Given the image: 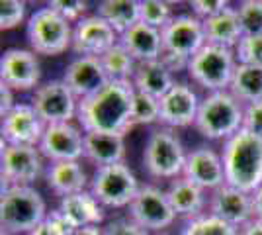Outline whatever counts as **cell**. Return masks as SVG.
<instances>
[{
	"label": "cell",
	"instance_id": "1",
	"mask_svg": "<svg viewBox=\"0 0 262 235\" xmlns=\"http://www.w3.org/2000/svg\"><path fill=\"white\" fill-rule=\"evenodd\" d=\"M135 87L131 80H110L96 94L78 100L77 122L84 134L127 135Z\"/></svg>",
	"mask_w": 262,
	"mask_h": 235
},
{
	"label": "cell",
	"instance_id": "2",
	"mask_svg": "<svg viewBox=\"0 0 262 235\" xmlns=\"http://www.w3.org/2000/svg\"><path fill=\"white\" fill-rule=\"evenodd\" d=\"M221 159L227 184L249 194L262 186V137L241 130L223 141Z\"/></svg>",
	"mask_w": 262,
	"mask_h": 235
},
{
	"label": "cell",
	"instance_id": "3",
	"mask_svg": "<svg viewBox=\"0 0 262 235\" xmlns=\"http://www.w3.org/2000/svg\"><path fill=\"white\" fill-rule=\"evenodd\" d=\"M245 104L239 102L229 90L206 94L196 116V132L209 141H227L243 130Z\"/></svg>",
	"mask_w": 262,
	"mask_h": 235
},
{
	"label": "cell",
	"instance_id": "4",
	"mask_svg": "<svg viewBox=\"0 0 262 235\" xmlns=\"http://www.w3.org/2000/svg\"><path fill=\"white\" fill-rule=\"evenodd\" d=\"M43 196L33 186H2L0 227L10 235L32 233L47 216Z\"/></svg>",
	"mask_w": 262,
	"mask_h": 235
},
{
	"label": "cell",
	"instance_id": "5",
	"mask_svg": "<svg viewBox=\"0 0 262 235\" xmlns=\"http://www.w3.org/2000/svg\"><path fill=\"white\" fill-rule=\"evenodd\" d=\"M188 151L174 130L155 127L143 147V167L151 179L174 180L184 175Z\"/></svg>",
	"mask_w": 262,
	"mask_h": 235
},
{
	"label": "cell",
	"instance_id": "6",
	"mask_svg": "<svg viewBox=\"0 0 262 235\" xmlns=\"http://www.w3.org/2000/svg\"><path fill=\"white\" fill-rule=\"evenodd\" d=\"M73 24L53 8H37L26 24V37L35 55L59 57L73 47Z\"/></svg>",
	"mask_w": 262,
	"mask_h": 235
},
{
	"label": "cell",
	"instance_id": "7",
	"mask_svg": "<svg viewBox=\"0 0 262 235\" xmlns=\"http://www.w3.org/2000/svg\"><path fill=\"white\" fill-rule=\"evenodd\" d=\"M235 49L221 45L206 44L188 63V77L206 92L229 90L235 69H237Z\"/></svg>",
	"mask_w": 262,
	"mask_h": 235
},
{
	"label": "cell",
	"instance_id": "8",
	"mask_svg": "<svg viewBox=\"0 0 262 235\" xmlns=\"http://www.w3.org/2000/svg\"><path fill=\"white\" fill-rule=\"evenodd\" d=\"M141 188L137 175L125 163L110 165V167H100L94 170L90 179V188L88 190L94 194V198L104 206V208H127L137 192Z\"/></svg>",
	"mask_w": 262,
	"mask_h": 235
},
{
	"label": "cell",
	"instance_id": "9",
	"mask_svg": "<svg viewBox=\"0 0 262 235\" xmlns=\"http://www.w3.org/2000/svg\"><path fill=\"white\" fill-rule=\"evenodd\" d=\"M43 155L37 147L10 145L2 141L0 177L2 186H32L45 175Z\"/></svg>",
	"mask_w": 262,
	"mask_h": 235
},
{
	"label": "cell",
	"instance_id": "10",
	"mask_svg": "<svg viewBox=\"0 0 262 235\" xmlns=\"http://www.w3.org/2000/svg\"><path fill=\"white\" fill-rule=\"evenodd\" d=\"M127 218L141 225L145 231H164L174 224L176 213L168 202L166 190L153 184H143L137 196L127 206Z\"/></svg>",
	"mask_w": 262,
	"mask_h": 235
},
{
	"label": "cell",
	"instance_id": "11",
	"mask_svg": "<svg viewBox=\"0 0 262 235\" xmlns=\"http://www.w3.org/2000/svg\"><path fill=\"white\" fill-rule=\"evenodd\" d=\"M32 106L37 116L45 122V125L67 123L77 118L78 98L67 87L63 78H53V80L41 82L33 90Z\"/></svg>",
	"mask_w": 262,
	"mask_h": 235
},
{
	"label": "cell",
	"instance_id": "12",
	"mask_svg": "<svg viewBox=\"0 0 262 235\" xmlns=\"http://www.w3.org/2000/svg\"><path fill=\"white\" fill-rule=\"evenodd\" d=\"M161 35H163V55L178 57L188 63L208 44L204 34V24L194 14L174 16V20L161 30Z\"/></svg>",
	"mask_w": 262,
	"mask_h": 235
},
{
	"label": "cell",
	"instance_id": "13",
	"mask_svg": "<svg viewBox=\"0 0 262 235\" xmlns=\"http://www.w3.org/2000/svg\"><path fill=\"white\" fill-rule=\"evenodd\" d=\"M0 82L16 92H30L41 84L39 55L32 49L12 47L0 57Z\"/></svg>",
	"mask_w": 262,
	"mask_h": 235
},
{
	"label": "cell",
	"instance_id": "14",
	"mask_svg": "<svg viewBox=\"0 0 262 235\" xmlns=\"http://www.w3.org/2000/svg\"><path fill=\"white\" fill-rule=\"evenodd\" d=\"M37 149L51 163L80 161L84 157V132L78 123H51L43 132Z\"/></svg>",
	"mask_w": 262,
	"mask_h": 235
},
{
	"label": "cell",
	"instance_id": "15",
	"mask_svg": "<svg viewBox=\"0 0 262 235\" xmlns=\"http://www.w3.org/2000/svg\"><path fill=\"white\" fill-rule=\"evenodd\" d=\"M121 35L102 20L98 14H90L73 28V51L77 57H102L114 45L120 44Z\"/></svg>",
	"mask_w": 262,
	"mask_h": 235
},
{
	"label": "cell",
	"instance_id": "16",
	"mask_svg": "<svg viewBox=\"0 0 262 235\" xmlns=\"http://www.w3.org/2000/svg\"><path fill=\"white\" fill-rule=\"evenodd\" d=\"M45 122L37 116L32 104L18 102L6 116H2L0 135L4 143L10 145L37 147L45 132Z\"/></svg>",
	"mask_w": 262,
	"mask_h": 235
},
{
	"label": "cell",
	"instance_id": "17",
	"mask_svg": "<svg viewBox=\"0 0 262 235\" xmlns=\"http://www.w3.org/2000/svg\"><path fill=\"white\" fill-rule=\"evenodd\" d=\"M202 98L188 82H178L161 98L159 125L168 130H184L196 123L198 108Z\"/></svg>",
	"mask_w": 262,
	"mask_h": 235
},
{
	"label": "cell",
	"instance_id": "18",
	"mask_svg": "<svg viewBox=\"0 0 262 235\" xmlns=\"http://www.w3.org/2000/svg\"><path fill=\"white\" fill-rule=\"evenodd\" d=\"M208 208L211 216L227 222V224L237 227V229L254 218L252 194L239 190V188L231 186L227 182L223 186H219L217 190L211 192Z\"/></svg>",
	"mask_w": 262,
	"mask_h": 235
},
{
	"label": "cell",
	"instance_id": "19",
	"mask_svg": "<svg viewBox=\"0 0 262 235\" xmlns=\"http://www.w3.org/2000/svg\"><path fill=\"white\" fill-rule=\"evenodd\" d=\"M184 177L204 190H217L225 184V168L221 153L206 145H200L188 153Z\"/></svg>",
	"mask_w": 262,
	"mask_h": 235
},
{
	"label": "cell",
	"instance_id": "20",
	"mask_svg": "<svg viewBox=\"0 0 262 235\" xmlns=\"http://www.w3.org/2000/svg\"><path fill=\"white\" fill-rule=\"evenodd\" d=\"M63 80L78 100L96 94L110 82L100 57H75L65 67Z\"/></svg>",
	"mask_w": 262,
	"mask_h": 235
},
{
	"label": "cell",
	"instance_id": "21",
	"mask_svg": "<svg viewBox=\"0 0 262 235\" xmlns=\"http://www.w3.org/2000/svg\"><path fill=\"white\" fill-rule=\"evenodd\" d=\"M57 210L65 216L67 222L73 225V229L100 225L106 220L104 206L94 198V194L90 190H82L61 198Z\"/></svg>",
	"mask_w": 262,
	"mask_h": 235
},
{
	"label": "cell",
	"instance_id": "22",
	"mask_svg": "<svg viewBox=\"0 0 262 235\" xmlns=\"http://www.w3.org/2000/svg\"><path fill=\"white\" fill-rule=\"evenodd\" d=\"M166 196H168V202L176 216L184 218L188 222L204 216L206 204H209L206 198V190L194 184L192 180H188L184 175L170 180V184L166 188Z\"/></svg>",
	"mask_w": 262,
	"mask_h": 235
},
{
	"label": "cell",
	"instance_id": "23",
	"mask_svg": "<svg viewBox=\"0 0 262 235\" xmlns=\"http://www.w3.org/2000/svg\"><path fill=\"white\" fill-rule=\"evenodd\" d=\"M45 182H47L49 190L61 198L86 190V186H90V179H88L84 167L80 165V161L51 163L45 170Z\"/></svg>",
	"mask_w": 262,
	"mask_h": 235
},
{
	"label": "cell",
	"instance_id": "24",
	"mask_svg": "<svg viewBox=\"0 0 262 235\" xmlns=\"http://www.w3.org/2000/svg\"><path fill=\"white\" fill-rule=\"evenodd\" d=\"M120 44L129 51V55L137 63L157 61L163 55V35L161 30L151 28L147 24H135L125 34H121Z\"/></svg>",
	"mask_w": 262,
	"mask_h": 235
},
{
	"label": "cell",
	"instance_id": "25",
	"mask_svg": "<svg viewBox=\"0 0 262 235\" xmlns=\"http://www.w3.org/2000/svg\"><path fill=\"white\" fill-rule=\"evenodd\" d=\"M84 159L96 168L125 163V135L84 134Z\"/></svg>",
	"mask_w": 262,
	"mask_h": 235
},
{
	"label": "cell",
	"instance_id": "26",
	"mask_svg": "<svg viewBox=\"0 0 262 235\" xmlns=\"http://www.w3.org/2000/svg\"><path fill=\"white\" fill-rule=\"evenodd\" d=\"M131 82H133L137 92L155 96L159 100L176 84L174 73L166 67L161 59L137 63V69H135V75L131 78Z\"/></svg>",
	"mask_w": 262,
	"mask_h": 235
},
{
	"label": "cell",
	"instance_id": "27",
	"mask_svg": "<svg viewBox=\"0 0 262 235\" xmlns=\"http://www.w3.org/2000/svg\"><path fill=\"white\" fill-rule=\"evenodd\" d=\"M202 24H204V34H206L208 44L235 49L237 44L243 39V35H245L235 6H227L223 12H219L217 16L204 20Z\"/></svg>",
	"mask_w": 262,
	"mask_h": 235
},
{
	"label": "cell",
	"instance_id": "28",
	"mask_svg": "<svg viewBox=\"0 0 262 235\" xmlns=\"http://www.w3.org/2000/svg\"><path fill=\"white\" fill-rule=\"evenodd\" d=\"M96 14L120 35L141 22L139 0H102L96 8Z\"/></svg>",
	"mask_w": 262,
	"mask_h": 235
},
{
	"label": "cell",
	"instance_id": "29",
	"mask_svg": "<svg viewBox=\"0 0 262 235\" xmlns=\"http://www.w3.org/2000/svg\"><path fill=\"white\" fill-rule=\"evenodd\" d=\"M229 92L243 104L262 100V69L251 65H237Z\"/></svg>",
	"mask_w": 262,
	"mask_h": 235
},
{
	"label": "cell",
	"instance_id": "30",
	"mask_svg": "<svg viewBox=\"0 0 262 235\" xmlns=\"http://www.w3.org/2000/svg\"><path fill=\"white\" fill-rule=\"evenodd\" d=\"M100 61L110 80H131L137 69V61L121 44L114 45L108 53L100 57Z\"/></svg>",
	"mask_w": 262,
	"mask_h": 235
},
{
	"label": "cell",
	"instance_id": "31",
	"mask_svg": "<svg viewBox=\"0 0 262 235\" xmlns=\"http://www.w3.org/2000/svg\"><path fill=\"white\" fill-rule=\"evenodd\" d=\"M159 118H161V100L135 90L133 110H131L133 127L135 125H155V123H159Z\"/></svg>",
	"mask_w": 262,
	"mask_h": 235
},
{
	"label": "cell",
	"instance_id": "32",
	"mask_svg": "<svg viewBox=\"0 0 262 235\" xmlns=\"http://www.w3.org/2000/svg\"><path fill=\"white\" fill-rule=\"evenodd\" d=\"M182 235H239V229L208 212L190 220L182 229Z\"/></svg>",
	"mask_w": 262,
	"mask_h": 235
},
{
	"label": "cell",
	"instance_id": "33",
	"mask_svg": "<svg viewBox=\"0 0 262 235\" xmlns=\"http://www.w3.org/2000/svg\"><path fill=\"white\" fill-rule=\"evenodd\" d=\"M141 6V22L163 30L168 24L174 20V12H172V4L164 2V0H139Z\"/></svg>",
	"mask_w": 262,
	"mask_h": 235
},
{
	"label": "cell",
	"instance_id": "34",
	"mask_svg": "<svg viewBox=\"0 0 262 235\" xmlns=\"http://www.w3.org/2000/svg\"><path fill=\"white\" fill-rule=\"evenodd\" d=\"M245 35L262 34V0H241L235 6Z\"/></svg>",
	"mask_w": 262,
	"mask_h": 235
},
{
	"label": "cell",
	"instance_id": "35",
	"mask_svg": "<svg viewBox=\"0 0 262 235\" xmlns=\"http://www.w3.org/2000/svg\"><path fill=\"white\" fill-rule=\"evenodd\" d=\"M235 57L239 65H251L262 69V34L260 35H243L237 47Z\"/></svg>",
	"mask_w": 262,
	"mask_h": 235
},
{
	"label": "cell",
	"instance_id": "36",
	"mask_svg": "<svg viewBox=\"0 0 262 235\" xmlns=\"http://www.w3.org/2000/svg\"><path fill=\"white\" fill-rule=\"evenodd\" d=\"M28 14V4L24 0H2L0 2V30L10 32L20 28Z\"/></svg>",
	"mask_w": 262,
	"mask_h": 235
},
{
	"label": "cell",
	"instance_id": "37",
	"mask_svg": "<svg viewBox=\"0 0 262 235\" xmlns=\"http://www.w3.org/2000/svg\"><path fill=\"white\" fill-rule=\"evenodd\" d=\"M47 6L53 8L57 14H61L67 22H71L73 26L90 16L86 0H51V2H47Z\"/></svg>",
	"mask_w": 262,
	"mask_h": 235
},
{
	"label": "cell",
	"instance_id": "38",
	"mask_svg": "<svg viewBox=\"0 0 262 235\" xmlns=\"http://www.w3.org/2000/svg\"><path fill=\"white\" fill-rule=\"evenodd\" d=\"M73 225L67 222V218L59 210H51L45 216V220L28 235H73Z\"/></svg>",
	"mask_w": 262,
	"mask_h": 235
},
{
	"label": "cell",
	"instance_id": "39",
	"mask_svg": "<svg viewBox=\"0 0 262 235\" xmlns=\"http://www.w3.org/2000/svg\"><path fill=\"white\" fill-rule=\"evenodd\" d=\"M188 6L198 20L204 22V20L217 16L219 12H223L231 4L227 0H192V2H188Z\"/></svg>",
	"mask_w": 262,
	"mask_h": 235
},
{
	"label": "cell",
	"instance_id": "40",
	"mask_svg": "<svg viewBox=\"0 0 262 235\" xmlns=\"http://www.w3.org/2000/svg\"><path fill=\"white\" fill-rule=\"evenodd\" d=\"M104 235H149V231H145L141 225H137L133 220L125 216V218L112 220L104 227Z\"/></svg>",
	"mask_w": 262,
	"mask_h": 235
},
{
	"label": "cell",
	"instance_id": "41",
	"mask_svg": "<svg viewBox=\"0 0 262 235\" xmlns=\"http://www.w3.org/2000/svg\"><path fill=\"white\" fill-rule=\"evenodd\" d=\"M243 130L262 137V100L245 104V118H243Z\"/></svg>",
	"mask_w": 262,
	"mask_h": 235
},
{
	"label": "cell",
	"instance_id": "42",
	"mask_svg": "<svg viewBox=\"0 0 262 235\" xmlns=\"http://www.w3.org/2000/svg\"><path fill=\"white\" fill-rule=\"evenodd\" d=\"M14 94H16V90H12L10 87L0 82V118L6 116L18 104V102L14 100Z\"/></svg>",
	"mask_w": 262,
	"mask_h": 235
},
{
	"label": "cell",
	"instance_id": "43",
	"mask_svg": "<svg viewBox=\"0 0 262 235\" xmlns=\"http://www.w3.org/2000/svg\"><path fill=\"white\" fill-rule=\"evenodd\" d=\"M239 235H262V220L252 218L251 222L239 227Z\"/></svg>",
	"mask_w": 262,
	"mask_h": 235
},
{
	"label": "cell",
	"instance_id": "44",
	"mask_svg": "<svg viewBox=\"0 0 262 235\" xmlns=\"http://www.w3.org/2000/svg\"><path fill=\"white\" fill-rule=\"evenodd\" d=\"M252 208H254V218L262 220V186L252 192Z\"/></svg>",
	"mask_w": 262,
	"mask_h": 235
},
{
	"label": "cell",
	"instance_id": "45",
	"mask_svg": "<svg viewBox=\"0 0 262 235\" xmlns=\"http://www.w3.org/2000/svg\"><path fill=\"white\" fill-rule=\"evenodd\" d=\"M73 235H104V227L100 225H92V227H80V229H75Z\"/></svg>",
	"mask_w": 262,
	"mask_h": 235
},
{
	"label": "cell",
	"instance_id": "46",
	"mask_svg": "<svg viewBox=\"0 0 262 235\" xmlns=\"http://www.w3.org/2000/svg\"><path fill=\"white\" fill-rule=\"evenodd\" d=\"M0 235H10V233H8V231H4V229H2V231H0Z\"/></svg>",
	"mask_w": 262,
	"mask_h": 235
}]
</instances>
